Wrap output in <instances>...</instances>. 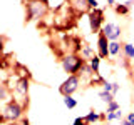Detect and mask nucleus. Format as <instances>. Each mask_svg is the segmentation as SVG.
<instances>
[{"label":"nucleus","mask_w":134,"mask_h":125,"mask_svg":"<svg viewBox=\"0 0 134 125\" xmlns=\"http://www.w3.org/2000/svg\"><path fill=\"white\" fill-rule=\"evenodd\" d=\"M121 90V85H119V83H117V82H114V90H112V93H117V92H119Z\"/></svg>","instance_id":"bb28decb"},{"label":"nucleus","mask_w":134,"mask_h":125,"mask_svg":"<svg viewBox=\"0 0 134 125\" xmlns=\"http://www.w3.org/2000/svg\"><path fill=\"white\" fill-rule=\"evenodd\" d=\"M121 125H132V123H129V122H127V120H126V118H124V120H121Z\"/></svg>","instance_id":"c85d7f7f"},{"label":"nucleus","mask_w":134,"mask_h":125,"mask_svg":"<svg viewBox=\"0 0 134 125\" xmlns=\"http://www.w3.org/2000/svg\"><path fill=\"white\" fill-rule=\"evenodd\" d=\"M87 5H89L91 10H94V8H99V2L97 0H87Z\"/></svg>","instance_id":"5701e85b"},{"label":"nucleus","mask_w":134,"mask_h":125,"mask_svg":"<svg viewBox=\"0 0 134 125\" xmlns=\"http://www.w3.org/2000/svg\"><path fill=\"white\" fill-rule=\"evenodd\" d=\"M121 110V105L116 102V100H112L111 103H107V108H106V114H112V112H117Z\"/></svg>","instance_id":"aec40b11"},{"label":"nucleus","mask_w":134,"mask_h":125,"mask_svg":"<svg viewBox=\"0 0 134 125\" xmlns=\"http://www.w3.org/2000/svg\"><path fill=\"white\" fill-rule=\"evenodd\" d=\"M84 120H86L87 123H96V122H99V120H106V114H97V112L91 110L89 114L84 117Z\"/></svg>","instance_id":"1a4fd4ad"},{"label":"nucleus","mask_w":134,"mask_h":125,"mask_svg":"<svg viewBox=\"0 0 134 125\" xmlns=\"http://www.w3.org/2000/svg\"><path fill=\"white\" fill-rule=\"evenodd\" d=\"M132 77H134V64H132Z\"/></svg>","instance_id":"c756f323"},{"label":"nucleus","mask_w":134,"mask_h":125,"mask_svg":"<svg viewBox=\"0 0 134 125\" xmlns=\"http://www.w3.org/2000/svg\"><path fill=\"white\" fill-rule=\"evenodd\" d=\"M49 3L42 2V0H25V10H27V22H34V20H40L44 18L47 14Z\"/></svg>","instance_id":"f03ea898"},{"label":"nucleus","mask_w":134,"mask_h":125,"mask_svg":"<svg viewBox=\"0 0 134 125\" xmlns=\"http://www.w3.org/2000/svg\"><path fill=\"white\" fill-rule=\"evenodd\" d=\"M126 120H127L129 123H132V125H134V112H129V114L126 115Z\"/></svg>","instance_id":"393cba45"},{"label":"nucleus","mask_w":134,"mask_h":125,"mask_svg":"<svg viewBox=\"0 0 134 125\" xmlns=\"http://www.w3.org/2000/svg\"><path fill=\"white\" fill-rule=\"evenodd\" d=\"M7 85H5V83H3V85L2 87H0V98H2V100H5L7 98Z\"/></svg>","instance_id":"4be33fe9"},{"label":"nucleus","mask_w":134,"mask_h":125,"mask_svg":"<svg viewBox=\"0 0 134 125\" xmlns=\"http://www.w3.org/2000/svg\"><path fill=\"white\" fill-rule=\"evenodd\" d=\"M77 75H81V77L84 78V77H94V70L91 68V65H89V62H86V64H84V67L81 68V72H79Z\"/></svg>","instance_id":"2eb2a0df"},{"label":"nucleus","mask_w":134,"mask_h":125,"mask_svg":"<svg viewBox=\"0 0 134 125\" xmlns=\"http://www.w3.org/2000/svg\"><path fill=\"white\" fill-rule=\"evenodd\" d=\"M102 90L111 92V93H112V90H114V82H107V80H104V83H102ZM112 95H114V93H112Z\"/></svg>","instance_id":"412c9836"},{"label":"nucleus","mask_w":134,"mask_h":125,"mask_svg":"<svg viewBox=\"0 0 134 125\" xmlns=\"http://www.w3.org/2000/svg\"><path fill=\"white\" fill-rule=\"evenodd\" d=\"M70 5H72L75 10H79L81 14L89 8V5H87V0H70Z\"/></svg>","instance_id":"f8f14e48"},{"label":"nucleus","mask_w":134,"mask_h":125,"mask_svg":"<svg viewBox=\"0 0 134 125\" xmlns=\"http://www.w3.org/2000/svg\"><path fill=\"white\" fill-rule=\"evenodd\" d=\"M104 33V35L109 39V42H117L121 39V33H122V30H121V27L117 23H112V22H107L104 23L102 30H100Z\"/></svg>","instance_id":"423d86ee"},{"label":"nucleus","mask_w":134,"mask_h":125,"mask_svg":"<svg viewBox=\"0 0 134 125\" xmlns=\"http://www.w3.org/2000/svg\"><path fill=\"white\" fill-rule=\"evenodd\" d=\"M107 5L109 7H114L116 5V0H107Z\"/></svg>","instance_id":"cd10ccee"},{"label":"nucleus","mask_w":134,"mask_h":125,"mask_svg":"<svg viewBox=\"0 0 134 125\" xmlns=\"http://www.w3.org/2000/svg\"><path fill=\"white\" fill-rule=\"evenodd\" d=\"M100 60H102V58H100L97 53H96V55L89 60V65H91V68L94 70V73H96V75H99V70H100Z\"/></svg>","instance_id":"ddd939ff"},{"label":"nucleus","mask_w":134,"mask_h":125,"mask_svg":"<svg viewBox=\"0 0 134 125\" xmlns=\"http://www.w3.org/2000/svg\"><path fill=\"white\" fill-rule=\"evenodd\" d=\"M89 25L91 30L94 33H99L104 27V14L99 8H94V10H89Z\"/></svg>","instance_id":"39448f33"},{"label":"nucleus","mask_w":134,"mask_h":125,"mask_svg":"<svg viewBox=\"0 0 134 125\" xmlns=\"http://www.w3.org/2000/svg\"><path fill=\"white\" fill-rule=\"evenodd\" d=\"M106 120L107 122H112V120H124L122 118V112L117 110V112H112V114H106Z\"/></svg>","instance_id":"6ab92c4d"},{"label":"nucleus","mask_w":134,"mask_h":125,"mask_svg":"<svg viewBox=\"0 0 134 125\" xmlns=\"http://www.w3.org/2000/svg\"><path fill=\"white\" fill-rule=\"evenodd\" d=\"M84 64H86V60L81 55H77V53H67V55H64L60 58L62 70L69 75H77L81 72V68L84 67Z\"/></svg>","instance_id":"7ed1b4c3"},{"label":"nucleus","mask_w":134,"mask_h":125,"mask_svg":"<svg viewBox=\"0 0 134 125\" xmlns=\"http://www.w3.org/2000/svg\"><path fill=\"white\" fill-rule=\"evenodd\" d=\"M99 98L102 100L104 103H111L112 100H114V95H112L111 92H106V90H99Z\"/></svg>","instance_id":"f3484780"},{"label":"nucleus","mask_w":134,"mask_h":125,"mask_svg":"<svg viewBox=\"0 0 134 125\" xmlns=\"http://www.w3.org/2000/svg\"><path fill=\"white\" fill-rule=\"evenodd\" d=\"M3 125H29V120H22V122H12V123H3Z\"/></svg>","instance_id":"a878e982"},{"label":"nucleus","mask_w":134,"mask_h":125,"mask_svg":"<svg viewBox=\"0 0 134 125\" xmlns=\"http://www.w3.org/2000/svg\"><path fill=\"white\" fill-rule=\"evenodd\" d=\"M81 82H82V77H81V75H69V77L62 82V85L59 87V92H60L64 97H67V95H72V93H75V92L79 90Z\"/></svg>","instance_id":"20e7f679"},{"label":"nucleus","mask_w":134,"mask_h":125,"mask_svg":"<svg viewBox=\"0 0 134 125\" xmlns=\"http://www.w3.org/2000/svg\"><path fill=\"white\" fill-rule=\"evenodd\" d=\"M64 105L69 108V110H72V108L77 107V100H75L72 95H67V97H64Z\"/></svg>","instance_id":"a211bd4d"},{"label":"nucleus","mask_w":134,"mask_h":125,"mask_svg":"<svg viewBox=\"0 0 134 125\" xmlns=\"http://www.w3.org/2000/svg\"><path fill=\"white\" fill-rule=\"evenodd\" d=\"M97 55L100 58H107V57H111V53H109V39L106 35H104L102 32H99L97 33Z\"/></svg>","instance_id":"0eeeda50"},{"label":"nucleus","mask_w":134,"mask_h":125,"mask_svg":"<svg viewBox=\"0 0 134 125\" xmlns=\"http://www.w3.org/2000/svg\"><path fill=\"white\" fill-rule=\"evenodd\" d=\"M129 5H131V2L127 3H117V5H114V10L117 15H127L129 14Z\"/></svg>","instance_id":"4468645a"},{"label":"nucleus","mask_w":134,"mask_h":125,"mask_svg":"<svg viewBox=\"0 0 134 125\" xmlns=\"http://www.w3.org/2000/svg\"><path fill=\"white\" fill-rule=\"evenodd\" d=\"M15 92L20 95V97L27 98V95H29V78H27V77L20 78V80L17 82V85H15Z\"/></svg>","instance_id":"6e6552de"},{"label":"nucleus","mask_w":134,"mask_h":125,"mask_svg":"<svg viewBox=\"0 0 134 125\" xmlns=\"http://www.w3.org/2000/svg\"><path fill=\"white\" fill-rule=\"evenodd\" d=\"M24 108H25V105H22L19 100H15L14 97H12V100H8L5 105H3L2 117H0V122H2V123L19 122V120L24 117Z\"/></svg>","instance_id":"f257e3e1"},{"label":"nucleus","mask_w":134,"mask_h":125,"mask_svg":"<svg viewBox=\"0 0 134 125\" xmlns=\"http://www.w3.org/2000/svg\"><path fill=\"white\" fill-rule=\"evenodd\" d=\"M122 55L126 60H134V45L132 43H122Z\"/></svg>","instance_id":"9b49d317"},{"label":"nucleus","mask_w":134,"mask_h":125,"mask_svg":"<svg viewBox=\"0 0 134 125\" xmlns=\"http://www.w3.org/2000/svg\"><path fill=\"white\" fill-rule=\"evenodd\" d=\"M109 53H111V57H117L119 53L122 55V43H121L119 40L111 42V43H109Z\"/></svg>","instance_id":"9d476101"},{"label":"nucleus","mask_w":134,"mask_h":125,"mask_svg":"<svg viewBox=\"0 0 134 125\" xmlns=\"http://www.w3.org/2000/svg\"><path fill=\"white\" fill-rule=\"evenodd\" d=\"M86 123H87V122L84 120V117H77V118L74 120V123H72V125H86Z\"/></svg>","instance_id":"b1692460"},{"label":"nucleus","mask_w":134,"mask_h":125,"mask_svg":"<svg viewBox=\"0 0 134 125\" xmlns=\"http://www.w3.org/2000/svg\"><path fill=\"white\" fill-rule=\"evenodd\" d=\"M94 55H96V53H94V50H92V48L89 47V45H86V47H82V48H81V57L84 58V60L87 58V62H89V60H91V58L94 57Z\"/></svg>","instance_id":"dca6fc26"}]
</instances>
